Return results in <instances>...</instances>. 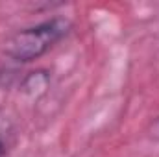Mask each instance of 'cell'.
Segmentation results:
<instances>
[{
	"label": "cell",
	"instance_id": "obj_1",
	"mask_svg": "<svg viewBox=\"0 0 159 157\" xmlns=\"http://www.w3.org/2000/svg\"><path fill=\"white\" fill-rule=\"evenodd\" d=\"M70 30L72 22L67 17L46 19L9 35L4 43V54L15 63H32L48 54L59 41L70 34Z\"/></svg>",
	"mask_w": 159,
	"mask_h": 157
},
{
	"label": "cell",
	"instance_id": "obj_2",
	"mask_svg": "<svg viewBox=\"0 0 159 157\" xmlns=\"http://www.w3.org/2000/svg\"><path fill=\"white\" fill-rule=\"evenodd\" d=\"M6 154H7V148H6V142L0 139V157H6Z\"/></svg>",
	"mask_w": 159,
	"mask_h": 157
}]
</instances>
